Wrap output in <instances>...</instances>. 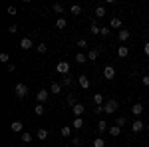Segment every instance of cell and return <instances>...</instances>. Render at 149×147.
<instances>
[{"label": "cell", "mask_w": 149, "mask_h": 147, "mask_svg": "<svg viewBox=\"0 0 149 147\" xmlns=\"http://www.w3.org/2000/svg\"><path fill=\"white\" fill-rule=\"evenodd\" d=\"M14 95H16V98H20V100L26 98V95H28V86L22 84V82H20V84H16V88H14Z\"/></svg>", "instance_id": "1"}, {"label": "cell", "mask_w": 149, "mask_h": 147, "mask_svg": "<svg viewBox=\"0 0 149 147\" xmlns=\"http://www.w3.org/2000/svg\"><path fill=\"white\" fill-rule=\"evenodd\" d=\"M117 105H119L117 100H107V102L103 103V111L105 113H115L117 111Z\"/></svg>", "instance_id": "2"}, {"label": "cell", "mask_w": 149, "mask_h": 147, "mask_svg": "<svg viewBox=\"0 0 149 147\" xmlns=\"http://www.w3.org/2000/svg\"><path fill=\"white\" fill-rule=\"evenodd\" d=\"M48 98H50V91H48V90H40L38 93H36V102L42 103V105L48 102Z\"/></svg>", "instance_id": "3"}, {"label": "cell", "mask_w": 149, "mask_h": 147, "mask_svg": "<svg viewBox=\"0 0 149 147\" xmlns=\"http://www.w3.org/2000/svg\"><path fill=\"white\" fill-rule=\"evenodd\" d=\"M56 72L62 74V76H70V64L68 62H60V64L56 66Z\"/></svg>", "instance_id": "4"}, {"label": "cell", "mask_w": 149, "mask_h": 147, "mask_svg": "<svg viewBox=\"0 0 149 147\" xmlns=\"http://www.w3.org/2000/svg\"><path fill=\"white\" fill-rule=\"evenodd\" d=\"M62 90H64V84H60V82H52V86H50V93L58 95V93H62Z\"/></svg>", "instance_id": "5"}, {"label": "cell", "mask_w": 149, "mask_h": 147, "mask_svg": "<svg viewBox=\"0 0 149 147\" xmlns=\"http://www.w3.org/2000/svg\"><path fill=\"white\" fill-rule=\"evenodd\" d=\"M143 129H145V123H143L141 119H135V121L131 123V131H133V133H139V131H143Z\"/></svg>", "instance_id": "6"}, {"label": "cell", "mask_w": 149, "mask_h": 147, "mask_svg": "<svg viewBox=\"0 0 149 147\" xmlns=\"http://www.w3.org/2000/svg\"><path fill=\"white\" fill-rule=\"evenodd\" d=\"M103 78L105 79H113L115 78V68L113 66H105V68H103Z\"/></svg>", "instance_id": "7"}, {"label": "cell", "mask_w": 149, "mask_h": 147, "mask_svg": "<svg viewBox=\"0 0 149 147\" xmlns=\"http://www.w3.org/2000/svg\"><path fill=\"white\" fill-rule=\"evenodd\" d=\"M20 48H22V50H30V48H34L32 38H22V40H20Z\"/></svg>", "instance_id": "8"}, {"label": "cell", "mask_w": 149, "mask_h": 147, "mask_svg": "<svg viewBox=\"0 0 149 147\" xmlns=\"http://www.w3.org/2000/svg\"><path fill=\"white\" fill-rule=\"evenodd\" d=\"M143 111H145V107H143L141 103H133V105H131V113H133L135 117H139Z\"/></svg>", "instance_id": "9"}, {"label": "cell", "mask_w": 149, "mask_h": 147, "mask_svg": "<svg viewBox=\"0 0 149 147\" xmlns=\"http://www.w3.org/2000/svg\"><path fill=\"white\" fill-rule=\"evenodd\" d=\"M72 111H74V115H76V117H81V113L86 111V107H84V103H76V105L72 107Z\"/></svg>", "instance_id": "10"}, {"label": "cell", "mask_w": 149, "mask_h": 147, "mask_svg": "<svg viewBox=\"0 0 149 147\" xmlns=\"http://www.w3.org/2000/svg\"><path fill=\"white\" fill-rule=\"evenodd\" d=\"M10 129L14 131V133H24L22 129H24V125H22V121H12V125H10Z\"/></svg>", "instance_id": "11"}, {"label": "cell", "mask_w": 149, "mask_h": 147, "mask_svg": "<svg viewBox=\"0 0 149 147\" xmlns=\"http://www.w3.org/2000/svg\"><path fill=\"white\" fill-rule=\"evenodd\" d=\"M107 133H109L111 137H117L119 133H121V127H119V125H109V129H107Z\"/></svg>", "instance_id": "12"}, {"label": "cell", "mask_w": 149, "mask_h": 147, "mask_svg": "<svg viewBox=\"0 0 149 147\" xmlns=\"http://www.w3.org/2000/svg\"><path fill=\"white\" fill-rule=\"evenodd\" d=\"M97 56H100V50H97V48H92V50L88 52V60H90V62H95Z\"/></svg>", "instance_id": "13"}, {"label": "cell", "mask_w": 149, "mask_h": 147, "mask_svg": "<svg viewBox=\"0 0 149 147\" xmlns=\"http://www.w3.org/2000/svg\"><path fill=\"white\" fill-rule=\"evenodd\" d=\"M66 26H68V20H66L64 16H60V18L56 20V28H58V30H64Z\"/></svg>", "instance_id": "14"}, {"label": "cell", "mask_w": 149, "mask_h": 147, "mask_svg": "<svg viewBox=\"0 0 149 147\" xmlns=\"http://www.w3.org/2000/svg\"><path fill=\"white\" fill-rule=\"evenodd\" d=\"M78 82H80V86L84 88V90H88V88H90V79H88V76H84V74H81L80 78H78Z\"/></svg>", "instance_id": "15"}, {"label": "cell", "mask_w": 149, "mask_h": 147, "mask_svg": "<svg viewBox=\"0 0 149 147\" xmlns=\"http://www.w3.org/2000/svg\"><path fill=\"white\" fill-rule=\"evenodd\" d=\"M129 30H125V28H123V30H119V34H117V38H119V42H125V40H129Z\"/></svg>", "instance_id": "16"}, {"label": "cell", "mask_w": 149, "mask_h": 147, "mask_svg": "<svg viewBox=\"0 0 149 147\" xmlns=\"http://www.w3.org/2000/svg\"><path fill=\"white\" fill-rule=\"evenodd\" d=\"M36 135H38V139H42V141H44V139H48V135H50V133H48V129L40 127V129L36 131Z\"/></svg>", "instance_id": "17"}, {"label": "cell", "mask_w": 149, "mask_h": 147, "mask_svg": "<svg viewBox=\"0 0 149 147\" xmlns=\"http://www.w3.org/2000/svg\"><path fill=\"white\" fill-rule=\"evenodd\" d=\"M93 14H95V18H103V16H105V8H103L102 4H100V6H95Z\"/></svg>", "instance_id": "18"}, {"label": "cell", "mask_w": 149, "mask_h": 147, "mask_svg": "<svg viewBox=\"0 0 149 147\" xmlns=\"http://www.w3.org/2000/svg\"><path fill=\"white\" fill-rule=\"evenodd\" d=\"M109 26H111V28H121V18L113 16V18L109 20Z\"/></svg>", "instance_id": "19"}, {"label": "cell", "mask_w": 149, "mask_h": 147, "mask_svg": "<svg viewBox=\"0 0 149 147\" xmlns=\"http://www.w3.org/2000/svg\"><path fill=\"white\" fill-rule=\"evenodd\" d=\"M127 54H129V48H125V46H119L117 48V56L119 58H125Z\"/></svg>", "instance_id": "20"}, {"label": "cell", "mask_w": 149, "mask_h": 147, "mask_svg": "<svg viewBox=\"0 0 149 147\" xmlns=\"http://www.w3.org/2000/svg\"><path fill=\"white\" fill-rule=\"evenodd\" d=\"M52 10L56 12V14H60V16H62V14L66 12V8H64V4H54V6H52Z\"/></svg>", "instance_id": "21"}, {"label": "cell", "mask_w": 149, "mask_h": 147, "mask_svg": "<svg viewBox=\"0 0 149 147\" xmlns=\"http://www.w3.org/2000/svg\"><path fill=\"white\" fill-rule=\"evenodd\" d=\"M107 129H109V125L105 123V121H100V123H97V133H105Z\"/></svg>", "instance_id": "22"}, {"label": "cell", "mask_w": 149, "mask_h": 147, "mask_svg": "<svg viewBox=\"0 0 149 147\" xmlns=\"http://www.w3.org/2000/svg\"><path fill=\"white\" fill-rule=\"evenodd\" d=\"M72 127L81 129V127H84V119H81V117H74V123H72Z\"/></svg>", "instance_id": "23"}, {"label": "cell", "mask_w": 149, "mask_h": 147, "mask_svg": "<svg viewBox=\"0 0 149 147\" xmlns=\"http://www.w3.org/2000/svg\"><path fill=\"white\" fill-rule=\"evenodd\" d=\"M34 113L38 115V117H42V115H44V105H42V103H36V107H34Z\"/></svg>", "instance_id": "24"}, {"label": "cell", "mask_w": 149, "mask_h": 147, "mask_svg": "<svg viewBox=\"0 0 149 147\" xmlns=\"http://www.w3.org/2000/svg\"><path fill=\"white\" fill-rule=\"evenodd\" d=\"M70 12H72L74 16H80V14H81V6H80V4H74V6L70 8Z\"/></svg>", "instance_id": "25"}, {"label": "cell", "mask_w": 149, "mask_h": 147, "mask_svg": "<svg viewBox=\"0 0 149 147\" xmlns=\"http://www.w3.org/2000/svg\"><path fill=\"white\" fill-rule=\"evenodd\" d=\"M115 125H119V127H123V125H127V117H125V115H119V117L115 119Z\"/></svg>", "instance_id": "26"}, {"label": "cell", "mask_w": 149, "mask_h": 147, "mask_svg": "<svg viewBox=\"0 0 149 147\" xmlns=\"http://www.w3.org/2000/svg\"><path fill=\"white\" fill-rule=\"evenodd\" d=\"M22 143H32V133L30 131H24L22 133Z\"/></svg>", "instance_id": "27"}, {"label": "cell", "mask_w": 149, "mask_h": 147, "mask_svg": "<svg viewBox=\"0 0 149 147\" xmlns=\"http://www.w3.org/2000/svg\"><path fill=\"white\" fill-rule=\"evenodd\" d=\"M93 103H95V105H103V95L102 93H95V95H93Z\"/></svg>", "instance_id": "28"}, {"label": "cell", "mask_w": 149, "mask_h": 147, "mask_svg": "<svg viewBox=\"0 0 149 147\" xmlns=\"http://www.w3.org/2000/svg\"><path fill=\"white\" fill-rule=\"evenodd\" d=\"M86 60H88V54H81V52L76 54V62H78V64H84Z\"/></svg>", "instance_id": "29"}, {"label": "cell", "mask_w": 149, "mask_h": 147, "mask_svg": "<svg viewBox=\"0 0 149 147\" xmlns=\"http://www.w3.org/2000/svg\"><path fill=\"white\" fill-rule=\"evenodd\" d=\"M92 145H93V147H105V141H103V137H95Z\"/></svg>", "instance_id": "30"}, {"label": "cell", "mask_w": 149, "mask_h": 147, "mask_svg": "<svg viewBox=\"0 0 149 147\" xmlns=\"http://www.w3.org/2000/svg\"><path fill=\"white\" fill-rule=\"evenodd\" d=\"M60 133H62V137H70L72 135V127H62Z\"/></svg>", "instance_id": "31"}, {"label": "cell", "mask_w": 149, "mask_h": 147, "mask_svg": "<svg viewBox=\"0 0 149 147\" xmlns=\"http://www.w3.org/2000/svg\"><path fill=\"white\" fill-rule=\"evenodd\" d=\"M100 30H102V28H100L95 22H92V26H90V32H92V34H100Z\"/></svg>", "instance_id": "32"}, {"label": "cell", "mask_w": 149, "mask_h": 147, "mask_svg": "<svg viewBox=\"0 0 149 147\" xmlns=\"http://www.w3.org/2000/svg\"><path fill=\"white\" fill-rule=\"evenodd\" d=\"M66 103H68V105H72V107L76 105V98H74V93H70L68 98H66Z\"/></svg>", "instance_id": "33"}, {"label": "cell", "mask_w": 149, "mask_h": 147, "mask_svg": "<svg viewBox=\"0 0 149 147\" xmlns=\"http://www.w3.org/2000/svg\"><path fill=\"white\" fill-rule=\"evenodd\" d=\"M36 50H38V52H40V54H46V50H48V46L44 44V42H42V44H38L36 46Z\"/></svg>", "instance_id": "34"}, {"label": "cell", "mask_w": 149, "mask_h": 147, "mask_svg": "<svg viewBox=\"0 0 149 147\" xmlns=\"http://www.w3.org/2000/svg\"><path fill=\"white\" fill-rule=\"evenodd\" d=\"M72 82H74V78H72V76H64V86H70Z\"/></svg>", "instance_id": "35"}, {"label": "cell", "mask_w": 149, "mask_h": 147, "mask_svg": "<svg viewBox=\"0 0 149 147\" xmlns=\"http://www.w3.org/2000/svg\"><path fill=\"white\" fill-rule=\"evenodd\" d=\"M8 32H10V34H16V32H18V26H16V24L8 26Z\"/></svg>", "instance_id": "36"}, {"label": "cell", "mask_w": 149, "mask_h": 147, "mask_svg": "<svg viewBox=\"0 0 149 147\" xmlns=\"http://www.w3.org/2000/svg\"><path fill=\"white\" fill-rule=\"evenodd\" d=\"M8 60H10V58H8V54H6V52H2V54H0V62H4V64H6Z\"/></svg>", "instance_id": "37"}, {"label": "cell", "mask_w": 149, "mask_h": 147, "mask_svg": "<svg viewBox=\"0 0 149 147\" xmlns=\"http://www.w3.org/2000/svg\"><path fill=\"white\" fill-rule=\"evenodd\" d=\"M16 12H18V8H16V6H8V14H10V16H14Z\"/></svg>", "instance_id": "38"}, {"label": "cell", "mask_w": 149, "mask_h": 147, "mask_svg": "<svg viewBox=\"0 0 149 147\" xmlns=\"http://www.w3.org/2000/svg\"><path fill=\"white\" fill-rule=\"evenodd\" d=\"M86 46H88V42H86L84 38H80V40H78V48H86Z\"/></svg>", "instance_id": "39"}, {"label": "cell", "mask_w": 149, "mask_h": 147, "mask_svg": "<svg viewBox=\"0 0 149 147\" xmlns=\"http://www.w3.org/2000/svg\"><path fill=\"white\" fill-rule=\"evenodd\" d=\"M141 84H143V86H149V74H145V76L141 78Z\"/></svg>", "instance_id": "40"}, {"label": "cell", "mask_w": 149, "mask_h": 147, "mask_svg": "<svg viewBox=\"0 0 149 147\" xmlns=\"http://www.w3.org/2000/svg\"><path fill=\"white\" fill-rule=\"evenodd\" d=\"M100 36H109V28H102L100 30Z\"/></svg>", "instance_id": "41"}, {"label": "cell", "mask_w": 149, "mask_h": 147, "mask_svg": "<svg viewBox=\"0 0 149 147\" xmlns=\"http://www.w3.org/2000/svg\"><path fill=\"white\" fill-rule=\"evenodd\" d=\"M72 143H74L76 147H80L81 145V139H80V137H76V139H72Z\"/></svg>", "instance_id": "42"}, {"label": "cell", "mask_w": 149, "mask_h": 147, "mask_svg": "<svg viewBox=\"0 0 149 147\" xmlns=\"http://www.w3.org/2000/svg\"><path fill=\"white\" fill-rule=\"evenodd\" d=\"M95 113H105L103 111V105H95Z\"/></svg>", "instance_id": "43"}, {"label": "cell", "mask_w": 149, "mask_h": 147, "mask_svg": "<svg viewBox=\"0 0 149 147\" xmlns=\"http://www.w3.org/2000/svg\"><path fill=\"white\" fill-rule=\"evenodd\" d=\"M143 52H145V56H149V42H145V46H143Z\"/></svg>", "instance_id": "44"}, {"label": "cell", "mask_w": 149, "mask_h": 147, "mask_svg": "<svg viewBox=\"0 0 149 147\" xmlns=\"http://www.w3.org/2000/svg\"><path fill=\"white\" fill-rule=\"evenodd\" d=\"M6 70H8V72H14V70H16V66H14V64H8V66H6Z\"/></svg>", "instance_id": "45"}, {"label": "cell", "mask_w": 149, "mask_h": 147, "mask_svg": "<svg viewBox=\"0 0 149 147\" xmlns=\"http://www.w3.org/2000/svg\"><path fill=\"white\" fill-rule=\"evenodd\" d=\"M147 113H149V109H147Z\"/></svg>", "instance_id": "46"}]
</instances>
